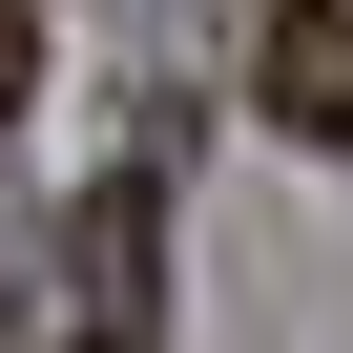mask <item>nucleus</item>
<instances>
[{"instance_id": "obj_1", "label": "nucleus", "mask_w": 353, "mask_h": 353, "mask_svg": "<svg viewBox=\"0 0 353 353\" xmlns=\"http://www.w3.org/2000/svg\"><path fill=\"white\" fill-rule=\"evenodd\" d=\"M250 104L353 166V0H270V21H250Z\"/></svg>"}, {"instance_id": "obj_2", "label": "nucleus", "mask_w": 353, "mask_h": 353, "mask_svg": "<svg viewBox=\"0 0 353 353\" xmlns=\"http://www.w3.org/2000/svg\"><path fill=\"white\" fill-rule=\"evenodd\" d=\"M0 353H145V312L83 291V270H42V291H0Z\"/></svg>"}]
</instances>
